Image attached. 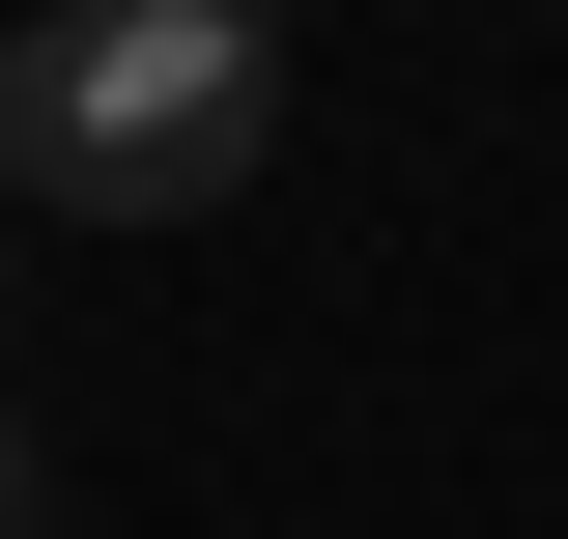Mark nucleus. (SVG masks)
Returning a JSON list of instances; mask_svg holds the SVG:
<instances>
[{"instance_id": "nucleus-3", "label": "nucleus", "mask_w": 568, "mask_h": 539, "mask_svg": "<svg viewBox=\"0 0 568 539\" xmlns=\"http://www.w3.org/2000/svg\"><path fill=\"white\" fill-rule=\"evenodd\" d=\"M256 29H284V0H256Z\"/></svg>"}, {"instance_id": "nucleus-1", "label": "nucleus", "mask_w": 568, "mask_h": 539, "mask_svg": "<svg viewBox=\"0 0 568 539\" xmlns=\"http://www.w3.org/2000/svg\"><path fill=\"white\" fill-rule=\"evenodd\" d=\"M256 142H284L256 0H29L0 29V227L29 200L58 227H200V200H256Z\"/></svg>"}, {"instance_id": "nucleus-2", "label": "nucleus", "mask_w": 568, "mask_h": 539, "mask_svg": "<svg viewBox=\"0 0 568 539\" xmlns=\"http://www.w3.org/2000/svg\"><path fill=\"white\" fill-rule=\"evenodd\" d=\"M0 539H58V426H29V398H0Z\"/></svg>"}]
</instances>
